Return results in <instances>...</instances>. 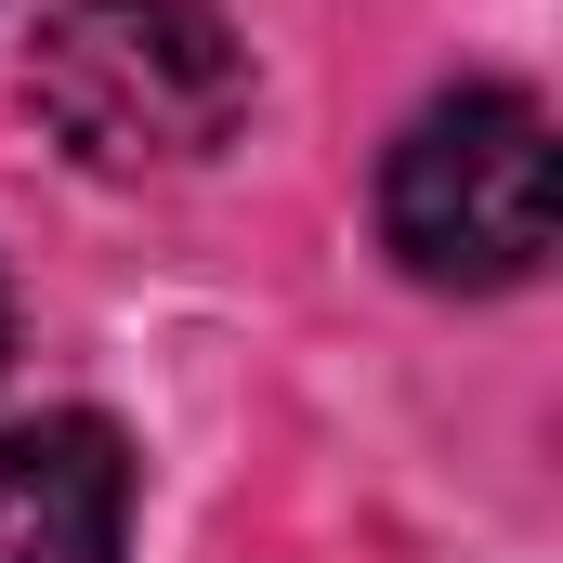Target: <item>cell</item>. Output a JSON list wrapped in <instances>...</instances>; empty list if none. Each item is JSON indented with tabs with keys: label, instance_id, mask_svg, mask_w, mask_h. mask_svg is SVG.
I'll use <instances>...</instances> for the list:
<instances>
[{
	"label": "cell",
	"instance_id": "obj_1",
	"mask_svg": "<svg viewBox=\"0 0 563 563\" xmlns=\"http://www.w3.org/2000/svg\"><path fill=\"white\" fill-rule=\"evenodd\" d=\"M26 106L79 170H197L250 119V40L210 0H53L26 40Z\"/></svg>",
	"mask_w": 563,
	"mask_h": 563
},
{
	"label": "cell",
	"instance_id": "obj_3",
	"mask_svg": "<svg viewBox=\"0 0 563 563\" xmlns=\"http://www.w3.org/2000/svg\"><path fill=\"white\" fill-rule=\"evenodd\" d=\"M132 551V445L79 407L0 432V563H119Z\"/></svg>",
	"mask_w": 563,
	"mask_h": 563
},
{
	"label": "cell",
	"instance_id": "obj_2",
	"mask_svg": "<svg viewBox=\"0 0 563 563\" xmlns=\"http://www.w3.org/2000/svg\"><path fill=\"white\" fill-rule=\"evenodd\" d=\"M380 236L420 288H525L551 263V119L511 79L432 92L380 157Z\"/></svg>",
	"mask_w": 563,
	"mask_h": 563
}]
</instances>
